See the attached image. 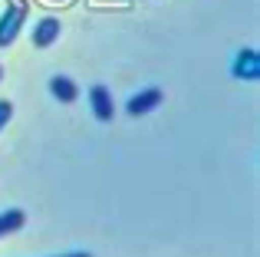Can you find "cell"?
<instances>
[{"label":"cell","mask_w":260,"mask_h":257,"mask_svg":"<svg viewBox=\"0 0 260 257\" xmlns=\"http://www.w3.org/2000/svg\"><path fill=\"white\" fill-rule=\"evenodd\" d=\"M26 13H30V7H26L23 0L7 4V10L0 13V50L13 46V40L20 37V30H23V23H26Z\"/></svg>","instance_id":"6da1fadb"},{"label":"cell","mask_w":260,"mask_h":257,"mask_svg":"<svg viewBox=\"0 0 260 257\" xmlns=\"http://www.w3.org/2000/svg\"><path fill=\"white\" fill-rule=\"evenodd\" d=\"M161 103H165V92H161V89H155V86H152V89H142V92H135V96L125 103V112H128L132 119H139V116H148L152 109H158Z\"/></svg>","instance_id":"7a4b0ae2"},{"label":"cell","mask_w":260,"mask_h":257,"mask_svg":"<svg viewBox=\"0 0 260 257\" xmlns=\"http://www.w3.org/2000/svg\"><path fill=\"white\" fill-rule=\"evenodd\" d=\"M231 73H234L237 79H244V83H257L260 79V56H257V50H241L234 56V63H231Z\"/></svg>","instance_id":"3957f363"},{"label":"cell","mask_w":260,"mask_h":257,"mask_svg":"<svg viewBox=\"0 0 260 257\" xmlns=\"http://www.w3.org/2000/svg\"><path fill=\"white\" fill-rule=\"evenodd\" d=\"M59 33H63V23H59V17H40L37 23H33V46L37 50H46V46H53L59 40Z\"/></svg>","instance_id":"277c9868"},{"label":"cell","mask_w":260,"mask_h":257,"mask_svg":"<svg viewBox=\"0 0 260 257\" xmlns=\"http://www.w3.org/2000/svg\"><path fill=\"white\" fill-rule=\"evenodd\" d=\"M89 106H92V116L99 119V122H112L115 103H112V92H109L106 86H92V89H89Z\"/></svg>","instance_id":"5b68a950"},{"label":"cell","mask_w":260,"mask_h":257,"mask_svg":"<svg viewBox=\"0 0 260 257\" xmlns=\"http://www.w3.org/2000/svg\"><path fill=\"white\" fill-rule=\"evenodd\" d=\"M50 92L59 99V103H66V106L79 99V86L73 83L70 76H53V79H50Z\"/></svg>","instance_id":"8992f818"},{"label":"cell","mask_w":260,"mask_h":257,"mask_svg":"<svg viewBox=\"0 0 260 257\" xmlns=\"http://www.w3.org/2000/svg\"><path fill=\"white\" fill-rule=\"evenodd\" d=\"M23 224H26L23 208H7V211H0V238H7V234L20 231Z\"/></svg>","instance_id":"52a82bcc"},{"label":"cell","mask_w":260,"mask_h":257,"mask_svg":"<svg viewBox=\"0 0 260 257\" xmlns=\"http://www.w3.org/2000/svg\"><path fill=\"white\" fill-rule=\"evenodd\" d=\"M10 119H13V103H10V99H0V132L7 128Z\"/></svg>","instance_id":"ba28073f"},{"label":"cell","mask_w":260,"mask_h":257,"mask_svg":"<svg viewBox=\"0 0 260 257\" xmlns=\"http://www.w3.org/2000/svg\"><path fill=\"white\" fill-rule=\"evenodd\" d=\"M59 257H92V254H86V251H70V254H59Z\"/></svg>","instance_id":"9c48e42d"},{"label":"cell","mask_w":260,"mask_h":257,"mask_svg":"<svg viewBox=\"0 0 260 257\" xmlns=\"http://www.w3.org/2000/svg\"><path fill=\"white\" fill-rule=\"evenodd\" d=\"M0 83H4V66H0Z\"/></svg>","instance_id":"30bf717a"},{"label":"cell","mask_w":260,"mask_h":257,"mask_svg":"<svg viewBox=\"0 0 260 257\" xmlns=\"http://www.w3.org/2000/svg\"><path fill=\"white\" fill-rule=\"evenodd\" d=\"M53 4H59V0H53Z\"/></svg>","instance_id":"8fae6325"}]
</instances>
